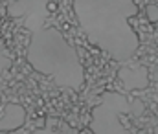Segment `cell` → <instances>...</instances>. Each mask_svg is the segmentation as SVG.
Segmentation results:
<instances>
[{
    "instance_id": "obj_3",
    "label": "cell",
    "mask_w": 158,
    "mask_h": 134,
    "mask_svg": "<svg viewBox=\"0 0 158 134\" xmlns=\"http://www.w3.org/2000/svg\"><path fill=\"white\" fill-rule=\"evenodd\" d=\"M154 132H156V134H158V127H156V130H154Z\"/></svg>"
},
{
    "instance_id": "obj_1",
    "label": "cell",
    "mask_w": 158,
    "mask_h": 134,
    "mask_svg": "<svg viewBox=\"0 0 158 134\" xmlns=\"http://www.w3.org/2000/svg\"><path fill=\"white\" fill-rule=\"evenodd\" d=\"M85 31L114 59L125 61L138 48V35L132 31L129 18L136 13L134 0H81Z\"/></svg>"
},
{
    "instance_id": "obj_2",
    "label": "cell",
    "mask_w": 158,
    "mask_h": 134,
    "mask_svg": "<svg viewBox=\"0 0 158 134\" xmlns=\"http://www.w3.org/2000/svg\"><path fill=\"white\" fill-rule=\"evenodd\" d=\"M140 110H142L140 103H132L118 94H108L105 97V103L96 112V120L99 123L98 127L99 134H131L120 125V114L140 112Z\"/></svg>"
}]
</instances>
